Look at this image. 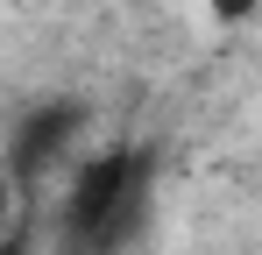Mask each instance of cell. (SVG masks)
Returning <instances> with one entry per match:
<instances>
[{"label": "cell", "instance_id": "1", "mask_svg": "<svg viewBox=\"0 0 262 255\" xmlns=\"http://www.w3.org/2000/svg\"><path fill=\"white\" fill-rule=\"evenodd\" d=\"M156 199V149L149 142H106L71 163L64 206H57V241L64 255H128L149 227Z\"/></svg>", "mask_w": 262, "mask_h": 255}, {"label": "cell", "instance_id": "2", "mask_svg": "<svg viewBox=\"0 0 262 255\" xmlns=\"http://www.w3.org/2000/svg\"><path fill=\"white\" fill-rule=\"evenodd\" d=\"M92 107L85 99H36L21 121H14V135H7V156H0V170L14 177V192H21V206L43 192V177H57L64 170V156H71V142L85 135Z\"/></svg>", "mask_w": 262, "mask_h": 255}, {"label": "cell", "instance_id": "3", "mask_svg": "<svg viewBox=\"0 0 262 255\" xmlns=\"http://www.w3.org/2000/svg\"><path fill=\"white\" fill-rule=\"evenodd\" d=\"M206 7H213V22H220V29H241V22H255V7H262V0H206Z\"/></svg>", "mask_w": 262, "mask_h": 255}, {"label": "cell", "instance_id": "4", "mask_svg": "<svg viewBox=\"0 0 262 255\" xmlns=\"http://www.w3.org/2000/svg\"><path fill=\"white\" fill-rule=\"evenodd\" d=\"M14 220H21V192H14V177L0 170V234H7Z\"/></svg>", "mask_w": 262, "mask_h": 255}]
</instances>
